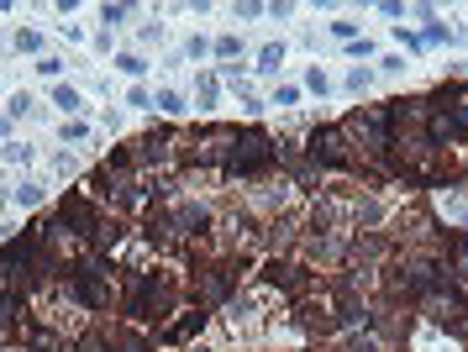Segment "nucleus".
Masks as SVG:
<instances>
[{"mask_svg":"<svg viewBox=\"0 0 468 352\" xmlns=\"http://www.w3.org/2000/svg\"><path fill=\"white\" fill-rule=\"evenodd\" d=\"M116 69H122V74H142V69H148V63H142L137 53H122V58H116Z\"/></svg>","mask_w":468,"mask_h":352,"instance_id":"nucleus-25","label":"nucleus"},{"mask_svg":"<svg viewBox=\"0 0 468 352\" xmlns=\"http://www.w3.org/2000/svg\"><path fill=\"white\" fill-rule=\"evenodd\" d=\"M184 53H190V58H206L211 43H206V37H190V48H184Z\"/></svg>","mask_w":468,"mask_h":352,"instance_id":"nucleus-31","label":"nucleus"},{"mask_svg":"<svg viewBox=\"0 0 468 352\" xmlns=\"http://www.w3.org/2000/svg\"><path fill=\"white\" fill-rule=\"evenodd\" d=\"M300 100V85H279L274 90V105H295Z\"/></svg>","mask_w":468,"mask_h":352,"instance_id":"nucleus-26","label":"nucleus"},{"mask_svg":"<svg viewBox=\"0 0 468 352\" xmlns=\"http://www.w3.org/2000/svg\"><path fill=\"white\" fill-rule=\"evenodd\" d=\"M0 53H6V37H0Z\"/></svg>","mask_w":468,"mask_h":352,"instance_id":"nucleus-34","label":"nucleus"},{"mask_svg":"<svg viewBox=\"0 0 468 352\" xmlns=\"http://www.w3.org/2000/svg\"><path fill=\"white\" fill-rule=\"evenodd\" d=\"M248 268V258H221V263H200V274H195V305L206 310V305H221L226 294L237 289V274Z\"/></svg>","mask_w":468,"mask_h":352,"instance_id":"nucleus-7","label":"nucleus"},{"mask_svg":"<svg viewBox=\"0 0 468 352\" xmlns=\"http://www.w3.org/2000/svg\"><path fill=\"white\" fill-rule=\"evenodd\" d=\"M85 137H90L85 121H69V127H63V142H85Z\"/></svg>","mask_w":468,"mask_h":352,"instance_id":"nucleus-28","label":"nucleus"},{"mask_svg":"<svg viewBox=\"0 0 468 352\" xmlns=\"http://www.w3.org/2000/svg\"><path fill=\"white\" fill-rule=\"evenodd\" d=\"M127 16H132V6H100V21L105 26H122Z\"/></svg>","mask_w":468,"mask_h":352,"instance_id":"nucleus-20","label":"nucleus"},{"mask_svg":"<svg viewBox=\"0 0 468 352\" xmlns=\"http://www.w3.org/2000/svg\"><path fill=\"white\" fill-rule=\"evenodd\" d=\"M263 284H274V289H284L289 300H305V294L316 289V274L305 263H284V258H269L263 263Z\"/></svg>","mask_w":468,"mask_h":352,"instance_id":"nucleus-8","label":"nucleus"},{"mask_svg":"<svg viewBox=\"0 0 468 352\" xmlns=\"http://www.w3.org/2000/svg\"><path fill=\"white\" fill-rule=\"evenodd\" d=\"M153 105H158L164 116H184V95H179V90H158V95H153Z\"/></svg>","mask_w":468,"mask_h":352,"instance_id":"nucleus-14","label":"nucleus"},{"mask_svg":"<svg viewBox=\"0 0 468 352\" xmlns=\"http://www.w3.org/2000/svg\"><path fill=\"white\" fill-rule=\"evenodd\" d=\"M58 221L69 226L74 237L95 242V252L111 247V221H105V210H100L90 195H63V200H58Z\"/></svg>","mask_w":468,"mask_h":352,"instance_id":"nucleus-5","label":"nucleus"},{"mask_svg":"<svg viewBox=\"0 0 468 352\" xmlns=\"http://www.w3.org/2000/svg\"><path fill=\"white\" fill-rule=\"evenodd\" d=\"M127 105H153V95L137 85V90H127Z\"/></svg>","mask_w":468,"mask_h":352,"instance_id":"nucleus-32","label":"nucleus"},{"mask_svg":"<svg viewBox=\"0 0 468 352\" xmlns=\"http://www.w3.org/2000/svg\"><path fill=\"white\" fill-rule=\"evenodd\" d=\"M274 164H279V142L269 137V132L263 127H232L221 174H232V179H263Z\"/></svg>","mask_w":468,"mask_h":352,"instance_id":"nucleus-2","label":"nucleus"},{"mask_svg":"<svg viewBox=\"0 0 468 352\" xmlns=\"http://www.w3.org/2000/svg\"><path fill=\"white\" fill-rule=\"evenodd\" d=\"M105 169H111L116 179H122V174H132V169H137V153H132V147H116V153L105 158Z\"/></svg>","mask_w":468,"mask_h":352,"instance_id":"nucleus-13","label":"nucleus"},{"mask_svg":"<svg viewBox=\"0 0 468 352\" xmlns=\"http://www.w3.org/2000/svg\"><path fill=\"white\" fill-rule=\"evenodd\" d=\"M305 158H311L316 169H331V174H363V164H358V153L347 147L342 127H316L311 137H305Z\"/></svg>","mask_w":468,"mask_h":352,"instance_id":"nucleus-6","label":"nucleus"},{"mask_svg":"<svg viewBox=\"0 0 468 352\" xmlns=\"http://www.w3.org/2000/svg\"><path fill=\"white\" fill-rule=\"evenodd\" d=\"M200 331H206V310L195 305V310H184L174 326H164V342L174 347V342H190V336H200Z\"/></svg>","mask_w":468,"mask_h":352,"instance_id":"nucleus-11","label":"nucleus"},{"mask_svg":"<svg viewBox=\"0 0 468 352\" xmlns=\"http://www.w3.org/2000/svg\"><path fill=\"white\" fill-rule=\"evenodd\" d=\"M37 200H43V189H37L32 179H26V184H16V206H37Z\"/></svg>","mask_w":468,"mask_h":352,"instance_id":"nucleus-23","label":"nucleus"},{"mask_svg":"<svg viewBox=\"0 0 468 352\" xmlns=\"http://www.w3.org/2000/svg\"><path fill=\"white\" fill-rule=\"evenodd\" d=\"M16 48L21 53H43V32H26V26H21V32H16Z\"/></svg>","mask_w":468,"mask_h":352,"instance_id":"nucleus-21","label":"nucleus"},{"mask_svg":"<svg viewBox=\"0 0 468 352\" xmlns=\"http://www.w3.org/2000/svg\"><path fill=\"white\" fill-rule=\"evenodd\" d=\"M69 294L79 305H90V310H111V300H116L111 258H105V252H90L85 263H74L69 268Z\"/></svg>","mask_w":468,"mask_h":352,"instance_id":"nucleus-4","label":"nucleus"},{"mask_svg":"<svg viewBox=\"0 0 468 352\" xmlns=\"http://www.w3.org/2000/svg\"><path fill=\"white\" fill-rule=\"evenodd\" d=\"M0 158H11V164H26V158H32V147H21V142H6V147H0Z\"/></svg>","mask_w":468,"mask_h":352,"instance_id":"nucleus-24","label":"nucleus"},{"mask_svg":"<svg viewBox=\"0 0 468 352\" xmlns=\"http://www.w3.org/2000/svg\"><path fill=\"white\" fill-rule=\"evenodd\" d=\"M132 153H137V169H158V164H169V158H174L169 132H164V127H158V132H148L142 142H132Z\"/></svg>","mask_w":468,"mask_h":352,"instance_id":"nucleus-10","label":"nucleus"},{"mask_svg":"<svg viewBox=\"0 0 468 352\" xmlns=\"http://www.w3.org/2000/svg\"><path fill=\"white\" fill-rule=\"evenodd\" d=\"M347 90L363 95V90H368V69H353V74H347Z\"/></svg>","mask_w":468,"mask_h":352,"instance_id":"nucleus-29","label":"nucleus"},{"mask_svg":"<svg viewBox=\"0 0 468 352\" xmlns=\"http://www.w3.org/2000/svg\"><path fill=\"white\" fill-rule=\"evenodd\" d=\"M90 195H95V200H111V206H116V195H122V179H116V174L100 164L95 174H90Z\"/></svg>","mask_w":468,"mask_h":352,"instance_id":"nucleus-12","label":"nucleus"},{"mask_svg":"<svg viewBox=\"0 0 468 352\" xmlns=\"http://www.w3.org/2000/svg\"><path fill=\"white\" fill-rule=\"evenodd\" d=\"M53 105L74 116V111H79V105H85V100H79V90H74V85H58V90H53Z\"/></svg>","mask_w":468,"mask_h":352,"instance_id":"nucleus-16","label":"nucleus"},{"mask_svg":"<svg viewBox=\"0 0 468 352\" xmlns=\"http://www.w3.org/2000/svg\"><path fill=\"white\" fill-rule=\"evenodd\" d=\"M347 53H353V58H373V43H368V37H358V43H347Z\"/></svg>","mask_w":468,"mask_h":352,"instance_id":"nucleus-30","label":"nucleus"},{"mask_svg":"<svg viewBox=\"0 0 468 352\" xmlns=\"http://www.w3.org/2000/svg\"><path fill=\"white\" fill-rule=\"evenodd\" d=\"M279 63H284V43H269V48L258 53V69L263 74H279Z\"/></svg>","mask_w":468,"mask_h":352,"instance_id":"nucleus-15","label":"nucleus"},{"mask_svg":"<svg viewBox=\"0 0 468 352\" xmlns=\"http://www.w3.org/2000/svg\"><path fill=\"white\" fill-rule=\"evenodd\" d=\"M442 274H447L442 258L405 252V258L384 263V300H390L395 310H400V305H421V300H426V289H432V284L442 279Z\"/></svg>","mask_w":468,"mask_h":352,"instance_id":"nucleus-1","label":"nucleus"},{"mask_svg":"<svg viewBox=\"0 0 468 352\" xmlns=\"http://www.w3.org/2000/svg\"><path fill=\"white\" fill-rule=\"evenodd\" d=\"M174 310V279L169 274H127V300H122V316L127 321H164Z\"/></svg>","mask_w":468,"mask_h":352,"instance_id":"nucleus-3","label":"nucleus"},{"mask_svg":"<svg viewBox=\"0 0 468 352\" xmlns=\"http://www.w3.org/2000/svg\"><path fill=\"white\" fill-rule=\"evenodd\" d=\"M6 132H11V116H0V137H6Z\"/></svg>","mask_w":468,"mask_h":352,"instance_id":"nucleus-33","label":"nucleus"},{"mask_svg":"<svg viewBox=\"0 0 468 352\" xmlns=\"http://www.w3.org/2000/svg\"><path fill=\"white\" fill-rule=\"evenodd\" d=\"M211 53H216V58H243V37H216V43H211Z\"/></svg>","mask_w":468,"mask_h":352,"instance_id":"nucleus-18","label":"nucleus"},{"mask_svg":"<svg viewBox=\"0 0 468 352\" xmlns=\"http://www.w3.org/2000/svg\"><path fill=\"white\" fill-rule=\"evenodd\" d=\"M331 226H337V210H331V206H316V210H311V232H316V237H326Z\"/></svg>","mask_w":468,"mask_h":352,"instance_id":"nucleus-17","label":"nucleus"},{"mask_svg":"<svg viewBox=\"0 0 468 352\" xmlns=\"http://www.w3.org/2000/svg\"><path fill=\"white\" fill-rule=\"evenodd\" d=\"M169 215H174V232H179V242L211 237V210H206V206H179V210H169Z\"/></svg>","mask_w":468,"mask_h":352,"instance_id":"nucleus-9","label":"nucleus"},{"mask_svg":"<svg viewBox=\"0 0 468 352\" xmlns=\"http://www.w3.org/2000/svg\"><path fill=\"white\" fill-rule=\"evenodd\" d=\"M195 90H200V105H211V100H216V90H221V79H216V74H200Z\"/></svg>","mask_w":468,"mask_h":352,"instance_id":"nucleus-19","label":"nucleus"},{"mask_svg":"<svg viewBox=\"0 0 468 352\" xmlns=\"http://www.w3.org/2000/svg\"><path fill=\"white\" fill-rule=\"evenodd\" d=\"M331 37L337 43H358V21H331Z\"/></svg>","mask_w":468,"mask_h":352,"instance_id":"nucleus-22","label":"nucleus"},{"mask_svg":"<svg viewBox=\"0 0 468 352\" xmlns=\"http://www.w3.org/2000/svg\"><path fill=\"white\" fill-rule=\"evenodd\" d=\"M305 90H316V95H326V90H331V79H326V74H321V69H311V74H305Z\"/></svg>","mask_w":468,"mask_h":352,"instance_id":"nucleus-27","label":"nucleus"}]
</instances>
